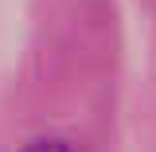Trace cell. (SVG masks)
Returning a JSON list of instances; mask_svg holds the SVG:
<instances>
[{"label": "cell", "instance_id": "obj_1", "mask_svg": "<svg viewBox=\"0 0 156 152\" xmlns=\"http://www.w3.org/2000/svg\"><path fill=\"white\" fill-rule=\"evenodd\" d=\"M23 152H74L66 140H55V136H39L31 144H23Z\"/></svg>", "mask_w": 156, "mask_h": 152}]
</instances>
